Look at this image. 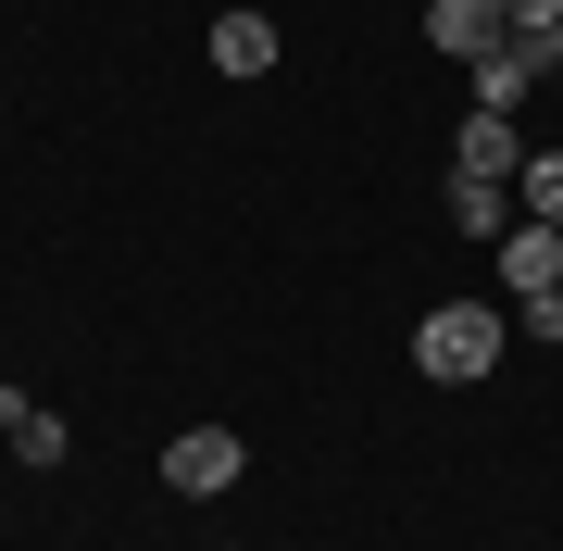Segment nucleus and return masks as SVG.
Returning <instances> with one entry per match:
<instances>
[{
    "label": "nucleus",
    "instance_id": "nucleus-1",
    "mask_svg": "<svg viewBox=\"0 0 563 551\" xmlns=\"http://www.w3.org/2000/svg\"><path fill=\"white\" fill-rule=\"evenodd\" d=\"M501 339H514V313H501V301H451V313H426V327H413V364L463 388V376L501 364Z\"/></svg>",
    "mask_w": 563,
    "mask_h": 551
},
{
    "label": "nucleus",
    "instance_id": "nucleus-2",
    "mask_svg": "<svg viewBox=\"0 0 563 551\" xmlns=\"http://www.w3.org/2000/svg\"><path fill=\"white\" fill-rule=\"evenodd\" d=\"M163 489H188V502L239 489V439H225V427H188L176 451H163Z\"/></svg>",
    "mask_w": 563,
    "mask_h": 551
},
{
    "label": "nucleus",
    "instance_id": "nucleus-3",
    "mask_svg": "<svg viewBox=\"0 0 563 551\" xmlns=\"http://www.w3.org/2000/svg\"><path fill=\"white\" fill-rule=\"evenodd\" d=\"M426 38H439L451 63H488L514 38V13H501V0H426Z\"/></svg>",
    "mask_w": 563,
    "mask_h": 551
},
{
    "label": "nucleus",
    "instance_id": "nucleus-4",
    "mask_svg": "<svg viewBox=\"0 0 563 551\" xmlns=\"http://www.w3.org/2000/svg\"><path fill=\"white\" fill-rule=\"evenodd\" d=\"M0 451H13V464H63V414L38 388H13V376H0Z\"/></svg>",
    "mask_w": 563,
    "mask_h": 551
},
{
    "label": "nucleus",
    "instance_id": "nucleus-5",
    "mask_svg": "<svg viewBox=\"0 0 563 551\" xmlns=\"http://www.w3.org/2000/svg\"><path fill=\"white\" fill-rule=\"evenodd\" d=\"M501 288H563V225H501Z\"/></svg>",
    "mask_w": 563,
    "mask_h": 551
},
{
    "label": "nucleus",
    "instance_id": "nucleus-6",
    "mask_svg": "<svg viewBox=\"0 0 563 551\" xmlns=\"http://www.w3.org/2000/svg\"><path fill=\"white\" fill-rule=\"evenodd\" d=\"M514 164H526V125H514V113H463L451 176H514Z\"/></svg>",
    "mask_w": 563,
    "mask_h": 551
},
{
    "label": "nucleus",
    "instance_id": "nucleus-7",
    "mask_svg": "<svg viewBox=\"0 0 563 551\" xmlns=\"http://www.w3.org/2000/svg\"><path fill=\"white\" fill-rule=\"evenodd\" d=\"M213 76H276V25L263 13H213Z\"/></svg>",
    "mask_w": 563,
    "mask_h": 551
},
{
    "label": "nucleus",
    "instance_id": "nucleus-8",
    "mask_svg": "<svg viewBox=\"0 0 563 551\" xmlns=\"http://www.w3.org/2000/svg\"><path fill=\"white\" fill-rule=\"evenodd\" d=\"M451 225L463 239H501L514 225V176H451Z\"/></svg>",
    "mask_w": 563,
    "mask_h": 551
},
{
    "label": "nucleus",
    "instance_id": "nucleus-9",
    "mask_svg": "<svg viewBox=\"0 0 563 551\" xmlns=\"http://www.w3.org/2000/svg\"><path fill=\"white\" fill-rule=\"evenodd\" d=\"M514 213L526 225H563V151H526V164H514Z\"/></svg>",
    "mask_w": 563,
    "mask_h": 551
},
{
    "label": "nucleus",
    "instance_id": "nucleus-10",
    "mask_svg": "<svg viewBox=\"0 0 563 551\" xmlns=\"http://www.w3.org/2000/svg\"><path fill=\"white\" fill-rule=\"evenodd\" d=\"M501 313H514V339H551V351H563V288H514Z\"/></svg>",
    "mask_w": 563,
    "mask_h": 551
},
{
    "label": "nucleus",
    "instance_id": "nucleus-11",
    "mask_svg": "<svg viewBox=\"0 0 563 551\" xmlns=\"http://www.w3.org/2000/svg\"><path fill=\"white\" fill-rule=\"evenodd\" d=\"M501 13H514V25H563V0H501Z\"/></svg>",
    "mask_w": 563,
    "mask_h": 551
},
{
    "label": "nucleus",
    "instance_id": "nucleus-12",
    "mask_svg": "<svg viewBox=\"0 0 563 551\" xmlns=\"http://www.w3.org/2000/svg\"><path fill=\"white\" fill-rule=\"evenodd\" d=\"M213 551H239V539H213Z\"/></svg>",
    "mask_w": 563,
    "mask_h": 551
}]
</instances>
